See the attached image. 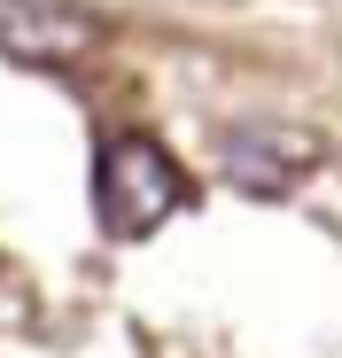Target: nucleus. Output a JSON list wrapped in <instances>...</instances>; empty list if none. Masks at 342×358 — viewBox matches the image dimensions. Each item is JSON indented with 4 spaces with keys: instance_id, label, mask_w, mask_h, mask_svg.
<instances>
[{
    "instance_id": "nucleus-1",
    "label": "nucleus",
    "mask_w": 342,
    "mask_h": 358,
    "mask_svg": "<svg viewBox=\"0 0 342 358\" xmlns=\"http://www.w3.org/2000/svg\"><path fill=\"white\" fill-rule=\"evenodd\" d=\"M187 195L195 187H187L179 156L163 141H148V133H117L94 156V218H101V234H117V242H140L163 218H179Z\"/></svg>"
},
{
    "instance_id": "nucleus-2",
    "label": "nucleus",
    "mask_w": 342,
    "mask_h": 358,
    "mask_svg": "<svg viewBox=\"0 0 342 358\" xmlns=\"http://www.w3.org/2000/svg\"><path fill=\"white\" fill-rule=\"evenodd\" d=\"M319 133H304V125H272V117H249V125H225L218 133V164H225V179H234L241 195H296L304 179L319 171Z\"/></svg>"
},
{
    "instance_id": "nucleus-3",
    "label": "nucleus",
    "mask_w": 342,
    "mask_h": 358,
    "mask_svg": "<svg viewBox=\"0 0 342 358\" xmlns=\"http://www.w3.org/2000/svg\"><path fill=\"white\" fill-rule=\"evenodd\" d=\"M101 39V24L78 0H0V55L8 63H78Z\"/></svg>"
}]
</instances>
